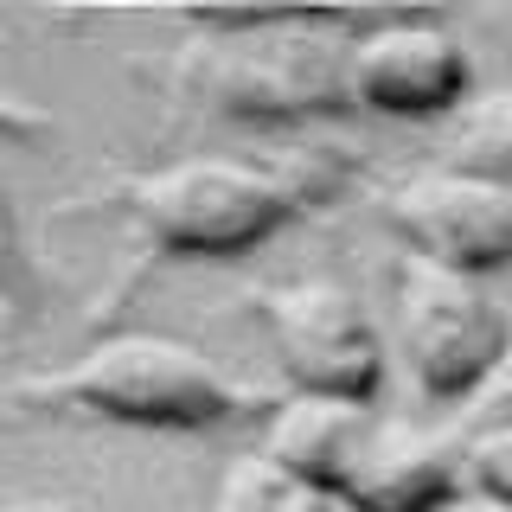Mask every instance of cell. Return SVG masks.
Masks as SVG:
<instances>
[{
  "instance_id": "cell-9",
  "label": "cell",
  "mask_w": 512,
  "mask_h": 512,
  "mask_svg": "<svg viewBox=\"0 0 512 512\" xmlns=\"http://www.w3.org/2000/svg\"><path fill=\"white\" fill-rule=\"evenodd\" d=\"M218 512H346L327 487L295 474L276 455H244L218 487Z\"/></svg>"
},
{
  "instance_id": "cell-11",
  "label": "cell",
  "mask_w": 512,
  "mask_h": 512,
  "mask_svg": "<svg viewBox=\"0 0 512 512\" xmlns=\"http://www.w3.org/2000/svg\"><path fill=\"white\" fill-rule=\"evenodd\" d=\"M461 468H468V493L493 506H512V429L506 436H468L461 442Z\"/></svg>"
},
{
  "instance_id": "cell-8",
  "label": "cell",
  "mask_w": 512,
  "mask_h": 512,
  "mask_svg": "<svg viewBox=\"0 0 512 512\" xmlns=\"http://www.w3.org/2000/svg\"><path fill=\"white\" fill-rule=\"evenodd\" d=\"M474 58L436 13L372 20L352 45V109L372 116H455L468 109Z\"/></svg>"
},
{
  "instance_id": "cell-1",
  "label": "cell",
  "mask_w": 512,
  "mask_h": 512,
  "mask_svg": "<svg viewBox=\"0 0 512 512\" xmlns=\"http://www.w3.org/2000/svg\"><path fill=\"white\" fill-rule=\"evenodd\" d=\"M365 13L327 7H256V13H186V45L167 84L186 103L231 122L282 128L352 109V45Z\"/></svg>"
},
{
  "instance_id": "cell-15",
  "label": "cell",
  "mask_w": 512,
  "mask_h": 512,
  "mask_svg": "<svg viewBox=\"0 0 512 512\" xmlns=\"http://www.w3.org/2000/svg\"><path fill=\"white\" fill-rule=\"evenodd\" d=\"M448 512H512V506H493V500H474V493H461Z\"/></svg>"
},
{
  "instance_id": "cell-2",
  "label": "cell",
  "mask_w": 512,
  "mask_h": 512,
  "mask_svg": "<svg viewBox=\"0 0 512 512\" xmlns=\"http://www.w3.org/2000/svg\"><path fill=\"white\" fill-rule=\"evenodd\" d=\"M352 160L340 148H288V160H180L122 186V205L173 256H237L282 231L288 218L346 192Z\"/></svg>"
},
{
  "instance_id": "cell-3",
  "label": "cell",
  "mask_w": 512,
  "mask_h": 512,
  "mask_svg": "<svg viewBox=\"0 0 512 512\" xmlns=\"http://www.w3.org/2000/svg\"><path fill=\"white\" fill-rule=\"evenodd\" d=\"M263 455L327 487L346 512H448L468 493V468H461L455 442L378 416L372 404L288 397L269 416Z\"/></svg>"
},
{
  "instance_id": "cell-4",
  "label": "cell",
  "mask_w": 512,
  "mask_h": 512,
  "mask_svg": "<svg viewBox=\"0 0 512 512\" xmlns=\"http://www.w3.org/2000/svg\"><path fill=\"white\" fill-rule=\"evenodd\" d=\"M26 404H58L77 416H103L128 429H224L250 410H276L237 378H224L205 352L160 333H116L90 346L64 372H45L26 384Z\"/></svg>"
},
{
  "instance_id": "cell-13",
  "label": "cell",
  "mask_w": 512,
  "mask_h": 512,
  "mask_svg": "<svg viewBox=\"0 0 512 512\" xmlns=\"http://www.w3.org/2000/svg\"><path fill=\"white\" fill-rule=\"evenodd\" d=\"M32 288H39V276H32V256L20 244L13 199H7V186H0V295H7V301H32Z\"/></svg>"
},
{
  "instance_id": "cell-12",
  "label": "cell",
  "mask_w": 512,
  "mask_h": 512,
  "mask_svg": "<svg viewBox=\"0 0 512 512\" xmlns=\"http://www.w3.org/2000/svg\"><path fill=\"white\" fill-rule=\"evenodd\" d=\"M461 416H468V436H506L512 429V346H506V359L493 365V378L461 404Z\"/></svg>"
},
{
  "instance_id": "cell-5",
  "label": "cell",
  "mask_w": 512,
  "mask_h": 512,
  "mask_svg": "<svg viewBox=\"0 0 512 512\" xmlns=\"http://www.w3.org/2000/svg\"><path fill=\"white\" fill-rule=\"evenodd\" d=\"M512 327L480 276H455L423 256L397 269V352L429 404H468L506 359Z\"/></svg>"
},
{
  "instance_id": "cell-10",
  "label": "cell",
  "mask_w": 512,
  "mask_h": 512,
  "mask_svg": "<svg viewBox=\"0 0 512 512\" xmlns=\"http://www.w3.org/2000/svg\"><path fill=\"white\" fill-rule=\"evenodd\" d=\"M448 167L480 173V180L512 192V90L480 96V103H468L455 116V128H448Z\"/></svg>"
},
{
  "instance_id": "cell-14",
  "label": "cell",
  "mask_w": 512,
  "mask_h": 512,
  "mask_svg": "<svg viewBox=\"0 0 512 512\" xmlns=\"http://www.w3.org/2000/svg\"><path fill=\"white\" fill-rule=\"evenodd\" d=\"M45 135H52L45 109L20 103V96H0V141H45Z\"/></svg>"
},
{
  "instance_id": "cell-6",
  "label": "cell",
  "mask_w": 512,
  "mask_h": 512,
  "mask_svg": "<svg viewBox=\"0 0 512 512\" xmlns=\"http://www.w3.org/2000/svg\"><path fill=\"white\" fill-rule=\"evenodd\" d=\"M295 397L372 404L384 391V340L365 301L340 282H282L250 301Z\"/></svg>"
},
{
  "instance_id": "cell-7",
  "label": "cell",
  "mask_w": 512,
  "mask_h": 512,
  "mask_svg": "<svg viewBox=\"0 0 512 512\" xmlns=\"http://www.w3.org/2000/svg\"><path fill=\"white\" fill-rule=\"evenodd\" d=\"M384 224L410 244V256L455 276H493L512 263V192L448 160L384 192Z\"/></svg>"
}]
</instances>
